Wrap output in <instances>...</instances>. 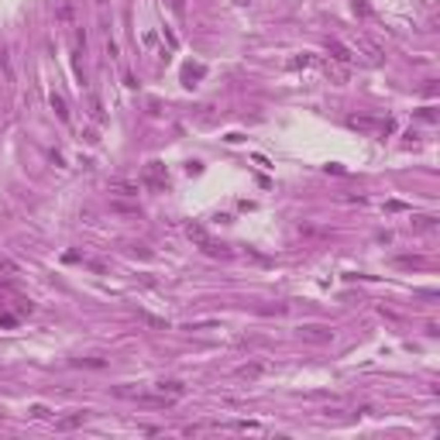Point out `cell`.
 <instances>
[{
	"label": "cell",
	"instance_id": "15",
	"mask_svg": "<svg viewBox=\"0 0 440 440\" xmlns=\"http://www.w3.org/2000/svg\"><path fill=\"white\" fill-rule=\"evenodd\" d=\"M141 320H145V324L148 327H158V330H169V324H165V320H158V316H151V313H138Z\"/></svg>",
	"mask_w": 440,
	"mask_h": 440
},
{
	"label": "cell",
	"instance_id": "17",
	"mask_svg": "<svg viewBox=\"0 0 440 440\" xmlns=\"http://www.w3.org/2000/svg\"><path fill=\"white\" fill-rule=\"evenodd\" d=\"M90 114H93V121H96V124H104L107 117H104V107H100V100H93L90 104Z\"/></svg>",
	"mask_w": 440,
	"mask_h": 440
},
{
	"label": "cell",
	"instance_id": "18",
	"mask_svg": "<svg viewBox=\"0 0 440 440\" xmlns=\"http://www.w3.org/2000/svg\"><path fill=\"white\" fill-rule=\"evenodd\" d=\"M351 4H354V14H358V17H371V7L365 0H351Z\"/></svg>",
	"mask_w": 440,
	"mask_h": 440
},
{
	"label": "cell",
	"instance_id": "16",
	"mask_svg": "<svg viewBox=\"0 0 440 440\" xmlns=\"http://www.w3.org/2000/svg\"><path fill=\"white\" fill-rule=\"evenodd\" d=\"M110 210H117V213H138V207H134V203H121V199H114V203H110Z\"/></svg>",
	"mask_w": 440,
	"mask_h": 440
},
{
	"label": "cell",
	"instance_id": "20",
	"mask_svg": "<svg viewBox=\"0 0 440 440\" xmlns=\"http://www.w3.org/2000/svg\"><path fill=\"white\" fill-rule=\"evenodd\" d=\"M310 62H313L310 55H296V58H292V62H289V69H306Z\"/></svg>",
	"mask_w": 440,
	"mask_h": 440
},
{
	"label": "cell",
	"instance_id": "21",
	"mask_svg": "<svg viewBox=\"0 0 440 440\" xmlns=\"http://www.w3.org/2000/svg\"><path fill=\"white\" fill-rule=\"evenodd\" d=\"M395 265H403V268H419L423 262H419V258H395Z\"/></svg>",
	"mask_w": 440,
	"mask_h": 440
},
{
	"label": "cell",
	"instance_id": "2",
	"mask_svg": "<svg viewBox=\"0 0 440 440\" xmlns=\"http://www.w3.org/2000/svg\"><path fill=\"white\" fill-rule=\"evenodd\" d=\"M145 186H151V189H169V175H165L162 162H148V169H145Z\"/></svg>",
	"mask_w": 440,
	"mask_h": 440
},
{
	"label": "cell",
	"instance_id": "7",
	"mask_svg": "<svg viewBox=\"0 0 440 440\" xmlns=\"http://www.w3.org/2000/svg\"><path fill=\"white\" fill-rule=\"evenodd\" d=\"M110 193H114V196H138V183L117 179V183H110Z\"/></svg>",
	"mask_w": 440,
	"mask_h": 440
},
{
	"label": "cell",
	"instance_id": "25",
	"mask_svg": "<svg viewBox=\"0 0 440 440\" xmlns=\"http://www.w3.org/2000/svg\"><path fill=\"white\" fill-rule=\"evenodd\" d=\"M31 416H35V419H45L48 409H45V406H31Z\"/></svg>",
	"mask_w": 440,
	"mask_h": 440
},
{
	"label": "cell",
	"instance_id": "13",
	"mask_svg": "<svg viewBox=\"0 0 440 440\" xmlns=\"http://www.w3.org/2000/svg\"><path fill=\"white\" fill-rule=\"evenodd\" d=\"M186 237L199 244L203 237H207V231H203V224H196V220H193V224H186Z\"/></svg>",
	"mask_w": 440,
	"mask_h": 440
},
{
	"label": "cell",
	"instance_id": "4",
	"mask_svg": "<svg viewBox=\"0 0 440 440\" xmlns=\"http://www.w3.org/2000/svg\"><path fill=\"white\" fill-rule=\"evenodd\" d=\"M327 55H330V62H341V66H348L351 58V48L348 45H341V42H327Z\"/></svg>",
	"mask_w": 440,
	"mask_h": 440
},
{
	"label": "cell",
	"instance_id": "22",
	"mask_svg": "<svg viewBox=\"0 0 440 440\" xmlns=\"http://www.w3.org/2000/svg\"><path fill=\"white\" fill-rule=\"evenodd\" d=\"M416 227H419V231H427V227H437V217H419V220H416Z\"/></svg>",
	"mask_w": 440,
	"mask_h": 440
},
{
	"label": "cell",
	"instance_id": "12",
	"mask_svg": "<svg viewBox=\"0 0 440 440\" xmlns=\"http://www.w3.org/2000/svg\"><path fill=\"white\" fill-rule=\"evenodd\" d=\"M0 275H21V265H17L14 258L0 255Z\"/></svg>",
	"mask_w": 440,
	"mask_h": 440
},
{
	"label": "cell",
	"instance_id": "30",
	"mask_svg": "<svg viewBox=\"0 0 440 440\" xmlns=\"http://www.w3.org/2000/svg\"><path fill=\"white\" fill-rule=\"evenodd\" d=\"M237 4H244V0H237Z\"/></svg>",
	"mask_w": 440,
	"mask_h": 440
},
{
	"label": "cell",
	"instance_id": "3",
	"mask_svg": "<svg viewBox=\"0 0 440 440\" xmlns=\"http://www.w3.org/2000/svg\"><path fill=\"white\" fill-rule=\"evenodd\" d=\"M199 248H203V255H210V258H231V248L220 244V241H213V237H203Z\"/></svg>",
	"mask_w": 440,
	"mask_h": 440
},
{
	"label": "cell",
	"instance_id": "9",
	"mask_svg": "<svg viewBox=\"0 0 440 440\" xmlns=\"http://www.w3.org/2000/svg\"><path fill=\"white\" fill-rule=\"evenodd\" d=\"M48 104H52V110H55L58 121H69V107H66V100H62L58 93H52V96H48Z\"/></svg>",
	"mask_w": 440,
	"mask_h": 440
},
{
	"label": "cell",
	"instance_id": "5",
	"mask_svg": "<svg viewBox=\"0 0 440 440\" xmlns=\"http://www.w3.org/2000/svg\"><path fill=\"white\" fill-rule=\"evenodd\" d=\"M265 365H262V361H251V365H241V368H237V378H244V382H255V378H262V375H265Z\"/></svg>",
	"mask_w": 440,
	"mask_h": 440
},
{
	"label": "cell",
	"instance_id": "23",
	"mask_svg": "<svg viewBox=\"0 0 440 440\" xmlns=\"http://www.w3.org/2000/svg\"><path fill=\"white\" fill-rule=\"evenodd\" d=\"M203 72H207V69H203V66H189V69H186V79H193V76H196V79H199Z\"/></svg>",
	"mask_w": 440,
	"mask_h": 440
},
{
	"label": "cell",
	"instance_id": "26",
	"mask_svg": "<svg viewBox=\"0 0 440 440\" xmlns=\"http://www.w3.org/2000/svg\"><path fill=\"white\" fill-rule=\"evenodd\" d=\"M327 172H334V175H344V165H337V162H330V165H324Z\"/></svg>",
	"mask_w": 440,
	"mask_h": 440
},
{
	"label": "cell",
	"instance_id": "28",
	"mask_svg": "<svg viewBox=\"0 0 440 440\" xmlns=\"http://www.w3.org/2000/svg\"><path fill=\"white\" fill-rule=\"evenodd\" d=\"M385 210H392V213H395V210H406V203H399V199H389V203H385Z\"/></svg>",
	"mask_w": 440,
	"mask_h": 440
},
{
	"label": "cell",
	"instance_id": "10",
	"mask_svg": "<svg viewBox=\"0 0 440 440\" xmlns=\"http://www.w3.org/2000/svg\"><path fill=\"white\" fill-rule=\"evenodd\" d=\"M83 423H86V413H72V416L58 419L55 427H58V430H76V427H83Z\"/></svg>",
	"mask_w": 440,
	"mask_h": 440
},
{
	"label": "cell",
	"instance_id": "24",
	"mask_svg": "<svg viewBox=\"0 0 440 440\" xmlns=\"http://www.w3.org/2000/svg\"><path fill=\"white\" fill-rule=\"evenodd\" d=\"M17 324V316H11V313H0V327H14Z\"/></svg>",
	"mask_w": 440,
	"mask_h": 440
},
{
	"label": "cell",
	"instance_id": "6",
	"mask_svg": "<svg viewBox=\"0 0 440 440\" xmlns=\"http://www.w3.org/2000/svg\"><path fill=\"white\" fill-rule=\"evenodd\" d=\"M155 392H162V395H172V399H179V395L186 392V382H179V378H172V382H158V385H155Z\"/></svg>",
	"mask_w": 440,
	"mask_h": 440
},
{
	"label": "cell",
	"instance_id": "29",
	"mask_svg": "<svg viewBox=\"0 0 440 440\" xmlns=\"http://www.w3.org/2000/svg\"><path fill=\"white\" fill-rule=\"evenodd\" d=\"M96 4H107V0H96Z\"/></svg>",
	"mask_w": 440,
	"mask_h": 440
},
{
	"label": "cell",
	"instance_id": "1",
	"mask_svg": "<svg viewBox=\"0 0 440 440\" xmlns=\"http://www.w3.org/2000/svg\"><path fill=\"white\" fill-rule=\"evenodd\" d=\"M299 337L303 341H313V344H330V341H334V330L324 327V324H303Z\"/></svg>",
	"mask_w": 440,
	"mask_h": 440
},
{
	"label": "cell",
	"instance_id": "8",
	"mask_svg": "<svg viewBox=\"0 0 440 440\" xmlns=\"http://www.w3.org/2000/svg\"><path fill=\"white\" fill-rule=\"evenodd\" d=\"M55 21H62V24H72V21H76V7H72L69 0H62V4H58Z\"/></svg>",
	"mask_w": 440,
	"mask_h": 440
},
{
	"label": "cell",
	"instance_id": "11",
	"mask_svg": "<svg viewBox=\"0 0 440 440\" xmlns=\"http://www.w3.org/2000/svg\"><path fill=\"white\" fill-rule=\"evenodd\" d=\"M327 76L334 83H348V69H344L341 62H327Z\"/></svg>",
	"mask_w": 440,
	"mask_h": 440
},
{
	"label": "cell",
	"instance_id": "14",
	"mask_svg": "<svg viewBox=\"0 0 440 440\" xmlns=\"http://www.w3.org/2000/svg\"><path fill=\"white\" fill-rule=\"evenodd\" d=\"M0 72H4L7 83H14V69H11V55H7V52H0Z\"/></svg>",
	"mask_w": 440,
	"mask_h": 440
},
{
	"label": "cell",
	"instance_id": "19",
	"mask_svg": "<svg viewBox=\"0 0 440 440\" xmlns=\"http://www.w3.org/2000/svg\"><path fill=\"white\" fill-rule=\"evenodd\" d=\"M76 365H86V368H104V358H76Z\"/></svg>",
	"mask_w": 440,
	"mask_h": 440
},
{
	"label": "cell",
	"instance_id": "27",
	"mask_svg": "<svg viewBox=\"0 0 440 440\" xmlns=\"http://www.w3.org/2000/svg\"><path fill=\"white\" fill-rule=\"evenodd\" d=\"M172 11L183 17V14H186V0H172Z\"/></svg>",
	"mask_w": 440,
	"mask_h": 440
}]
</instances>
